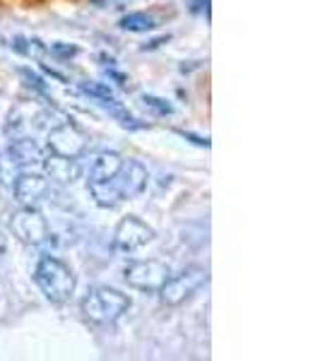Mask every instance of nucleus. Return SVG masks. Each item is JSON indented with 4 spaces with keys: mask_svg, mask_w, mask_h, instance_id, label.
<instances>
[{
    "mask_svg": "<svg viewBox=\"0 0 320 361\" xmlns=\"http://www.w3.org/2000/svg\"><path fill=\"white\" fill-rule=\"evenodd\" d=\"M130 308V299L128 294L118 292L113 287H94L85 294L80 311H82L85 320L92 325H113L123 313Z\"/></svg>",
    "mask_w": 320,
    "mask_h": 361,
    "instance_id": "f257e3e1",
    "label": "nucleus"
},
{
    "mask_svg": "<svg viewBox=\"0 0 320 361\" xmlns=\"http://www.w3.org/2000/svg\"><path fill=\"white\" fill-rule=\"evenodd\" d=\"M34 279H37L39 289L44 292L51 304H68L75 294V275L73 270L58 258L44 255L37 263L34 270Z\"/></svg>",
    "mask_w": 320,
    "mask_h": 361,
    "instance_id": "f03ea898",
    "label": "nucleus"
},
{
    "mask_svg": "<svg viewBox=\"0 0 320 361\" xmlns=\"http://www.w3.org/2000/svg\"><path fill=\"white\" fill-rule=\"evenodd\" d=\"M205 282H207V270H202V267H188V270L178 272V275H168V279L161 284V289L156 294H159L161 304L173 308L185 304Z\"/></svg>",
    "mask_w": 320,
    "mask_h": 361,
    "instance_id": "7ed1b4c3",
    "label": "nucleus"
},
{
    "mask_svg": "<svg viewBox=\"0 0 320 361\" xmlns=\"http://www.w3.org/2000/svg\"><path fill=\"white\" fill-rule=\"evenodd\" d=\"M168 275L171 270L161 260H133L123 270L128 287L137 289V292H159Z\"/></svg>",
    "mask_w": 320,
    "mask_h": 361,
    "instance_id": "20e7f679",
    "label": "nucleus"
},
{
    "mask_svg": "<svg viewBox=\"0 0 320 361\" xmlns=\"http://www.w3.org/2000/svg\"><path fill=\"white\" fill-rule=\"evenodd\" d=\"M10 231L27 246H44L49 241L51 231L49 222L37 207H20L10 217Z\"/></svg>",
    "mask_w": 320,
    "mask_h": 361,
    "instance_id": "39448f33",
    "label": "nucleus"
},
{
    "mask_svg": "<svg viewBox=\"0 0 320 361\" xmlns=\"http://www.w3.org/2000/svg\"><path fill=\"white\" fill-rule=\"evenodd\" d=\"M156 234L154 229L147 222H142L135 214H128V217L121 219L116 224L113 231V246L121 253H133V250H140L142 246H147Z\"/></svg>",
    "mask_w": 320,
    "mask_h": 361,
    "instance_id": "423d86ee",
    "label": "nucleus"
},
{
    "mask_svg": "<svg viewBox=\"0 0 320 361\" xmlns=\"http://www.w3.org/2000/svg\"><path fill=\"white\" fill-rule=\"evenodd\" d=\"M46 142H49V149L54 154L70 157V159H80L87 149V135L73 123L56 126L54 130L49 133Z\"/></svg>",
    "mask_w": 320,
    "mask_h": 361,
    "instance_id": "0eeeda50",
    "label": "nucleus"
},
{
    "mask_svg": "<svg viewBox=\"0 0 320 361\" xmlns=\"http://www.w3.org/2000/svg\"><path fill=\"white\" fill-rule=\"evenodd\" d=\"M49 195V178L44 173L22 171L15 178V200L22 207H37Z\"/></svg>",
    "mask_w": 320,
    "mask_h": 361,
    "instance_id": "6e6552de",
    "label": "nucleus"
},
{
    "mask_svg": "<svg viewBox=\"0 0 320 361\" xmlns=\"http://www.w3.org/2000/svg\"><path fill=\"white\" fill-rule=\"evenodd\" d=\"M147 180H149V173L140 161H123L121 171L113 176V183L118 188V193L123 195V200H133L147 188Z\"/></svg>",
    "mask_w": 320,
    "mask_h": 361,
    "instance_id": "1a4fd4ad",
    "label": "nucleus"
},
{
    "mask_svg": "<svg viewBox=\"0 0 320 361\" xmlns=\"http://www.w3.org/2000/svg\"><path fill=\"white\" fill-rule=\"evenodd\" d=\"M42 166H44V176L56 180V183H61V185L75 183V180L80 178L78 159H70V157H61V154L51 152L49 157L42 159Z\"/></svg>",
    "mask_w": 320,
    "mask_h": 361,
    "instance_id": "9d476101",
    "label": "nucleus"
},
{
    "mask_svg": "<svg viewBox=\"0 0 320 361\" xmlns=\"http://www.w3.org/2000/svg\"><path fill=\"white\" fill-rule=\"evenodd\" d=\"M8 159L13 161L15 166H32V164H42L44 152L37 145V140H32L29 135H20V137L10 140Z\"/></svg>",
    "mask_w": 320,
    "mask_h": 361,
    "instance_id": "9b49d317",
    "label": "nucleus"
},
{
    "mask_svg": "<svg viewBox=\"0 0 320 361\" xmlns=\"http://www.w3.org/2000/svg\"><path fill=\"white\" fill-rule=\"evenodd\" d=\"M123 157L118 152H101L97 154L94 164L90 169V183H104V180H111L116 173L123 166Z\"/></svg>",
    "mask_w": 320,
    "mask_h": 361,
    "instance_id": "f8f14e48",
    "label": "nucleus"
},
{
    "mask_svg": "<svg viewBox=\"0 0 320 361\" xmlns=\"http://www.w3.org/2000/svg\"><path fill=\"white\" fill-rule=\"evenodd\" d=\"M90 193H92V197H94V202L99 207H106V209H113L123 202V195L118 193L113 178L104 180V183H90Z\"/></svg>",
    "mask_w": 320,
    "mask_h": 361,
    "instance_id": "ddd939ff",
    "label": "nucleus"
},
{
    "mask_svg": "<svg viewBox=\"0 0 320 361\" xmlns=\"http://www.w3.org/2000/svg\"><path fill=\"white\" fill-rule=\"evenodd\" d=\"M121 29H125V32H152V29L156 27V20L152 15L147 13H128L121 17Z\"/></svg>",
    "mask_w": 320,
    "mask_h": 361,
    "instance_id": "4468645a",
    "label": "nucleus"
},
{
    "mask_svg": "<svg viewBox=\"0 0 320 361\" xmlns=\"http://www.w3.org/2000/svg\"><path fill=\"white\" fill-rule=\"evenodd\" d=\"M15 49L17 51H22V54L25 56H34V58H42L44 56V46L37 42V39H32V42H29V39H15Z\"/></svg>",
    "mask_w": 320,
    "mask_h": 361,
    "instance_id": "2eb2a0df",
    "label": "nucleus"
},
{
    "mask_svg": "<svg viewBox=\"0 0 320 361\" xmlns=\"http://www.w3.org/2000/svg\"><path fill=\"white\" fill-rule=\"evenodd\" d=\"M82 90L87 92V94L97 97L101 104H104V102H111V99H113L111 87H106V85H101V82H85V85H82Z\"/></svg>",
    "mask_w": 320,
    "mask_h": 361,
    "instance_id": "dca6fc26",
    "label": "nucleus"
},
{
    "mask_svg": "<svg viewBox=\"0 0 320 361\" xmlns=\"http://www.w3.org/2000/svg\"><path fill=\"white\" fill-rule=\"evenodd\" d=\"M142 102H144V106L152 109V111H154V114H159V116L173 114V106L166 102V99H159V97H152V94H144V97H142Z\"/></svg>",
    "mask_w": 320,
    "mask_h": 361,
    "instance_id": "f3484780",
    "label": "nucleus"
},
{
    "mask_svg": "<svg viewBox=\"0 0 320 361\" xmlns=\"http://www.w3.org/2000/svg\"><path fill=\"white\" fill-rule=\"evenodd\" d=\"M49 51L54 56H58V58H70V56L78 54V49H75V46H66V44H51Z\"/></svg>",
    "mask_w": 320,
    "mask_h": 361,
    "instance_id": "a211bd4d",
    "label": "nucleus"
},
{
    "mask_svg": "<svg viewBox=\"0 0 320 361\" xmlns=\"http://www.w3.org/2000/svg\"><path fill=\"white\" fill-rule=\"evenodd\" d=\"M20 73L25 75V78L29 80V85H34V87H37V90H44V82L37 78V75H32V70H20Z\"/></svg>",
    "mask_w": 320,
    "mask_h": 361,
    "instance_id": "6ab92c4d",
    "label": "nucleus"
},
{
    "mask_svg": "<svg viewBox=\"0 0 320 361\" xmlns=\"http://www.w3.org/2000/svg\"><path fill=\"white\" fill-rule=\"evenodd\" d=\"M5 250H8V231L0 226V258L5 255Z\"/></svg>",
    "mask_w": 320,
    "mask_h": 361,
    "instance_id": "aec40b11",
    "label": "nucleus"
}]
</instances>
